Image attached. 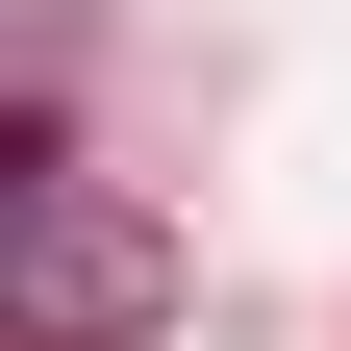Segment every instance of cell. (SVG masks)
<instances>
[{
	"label": "cell",
	"instance_id": "cell-1",
	"mask_svg": "<svg viewBox=\"0 0 351 351\" xmlns=\"http://www.w3.org/2000/svg\"><path fill=\"white\" fill-rule=\"evenodd\" d=\"M151 301H176L151 201H101V176H51V201H0V326H25V351H125Z\"/></svg>",
	"mask_w": 351,
	"mask_h": 351
}]
</instances>
